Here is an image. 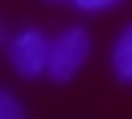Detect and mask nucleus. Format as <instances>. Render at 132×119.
Returning a JSON list of instances; mask_svg holds the SVG:
<instances>
[{
    "label": "nucleus",
    "mask_w": 132,
    "mask_h": 119,
    "mask_svg": "<svg viewBox=\"0 0 132 119\" xmlns=\"http://www.w3.org/2000/svg\"><path fill=\"white\" fill-rule=\"evenodd\" d=\"M8 62L21 78H37L50 70V37L37 33V29H21L12 41H8Z\"/></svg>",
    "instance_id": "obj_2"
},
{
    "label": "nucleus",
    "mask_w": 132,
    "mask_h": 119,
    "mask_svg": "<svg viewBox=\"0 0 132 119\" xmlns=\"http://www.w3.org/2000/svg\"><path fill=\"white\" fill-rule=\"evenodd\" d=\"M111 70H116L120 82L132 86V25H128V29L116 37V45H111Z\"/></svg>",
    "instance_id": "obj_3"
},
{
    "label": "nucleus",
    "mask_w": 132,
    "mask_h": 119,
    "mask_svg": "<svg viewBox=\"0 0 132 119\" xmlns=\"http://www.w3.org/2000/svg\"><path fill=\"white\" fill-rule=\"evenodd\" d=\"M70 4H74V0H70Z\"/></svg>",
    "instance_id": "obj_6"
},
{
    "label": "nucleus",
    "mask_w": 132,
    "mask_h": 119,
    "mask_svg": "<svg viewBox=\"0 0 132 119\" xmlns=\"http://www.w3.org/2000/svg\"><path fill=\"white\" fill-rule=\"evenodd\" d=\"M91 57V37L87 29H62L54 41H50V78L54 82H70Z\"/></svg>",
    "instance_id": "obj_1"
},
{
    "label": "nucleus",
    "mask_w": 132,
    "mask_h": 119,
    "mask_svg": "<svg viewBox=\"0 0 132 119\" xmlns=\"http://www.w3.org/2000/svg\"><path fill=\"white\" fill-rule=\"evenodd\" d=\"M82 12H103V8H111V4H120V0H74Z\"/></svg>",
    "instance_id": "obj_5"
},
{
    "label": "nucleus",
    "mask_w": 132,
    "mask_h": 119,
    "mask_svg": "<svg viewBox=\"0 0 132 119\" xmlns=\"http://www.w3.org/2000/svg\"><path fill=\"white\" fill-rule=\"evenodd\" d=\"M0 115H4V119H25V107H21V98L4 90V94H0Z\"/></svg>",
    "instance_id": "obj_4"
}]
</instances>
